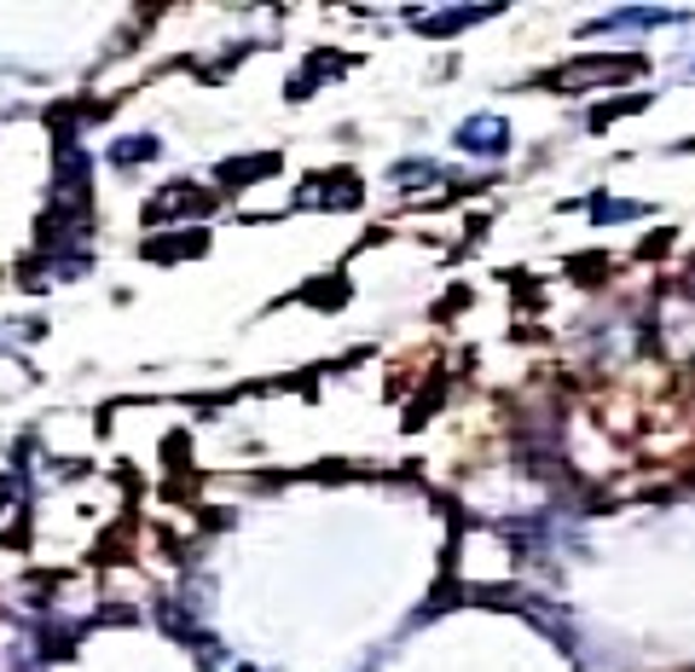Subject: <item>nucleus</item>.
<instances>
[{
    "label": "nucleus",
    "instance_id": "nucleus-1",
    "mask_svg": "<svg viewBox=\"0 0 695 672\" xmlns=\"http://www.w3.org/2000/svg\"><path fill=\"white\" fill-rule=\"evenodd\" d=\"M458 146L464 151H504L510 139H504V122H493V116H476V122H464V134H458Z\"/></svg>",
    "mask_w": 695,
    "mask_h": 672
},
{
    "label": "nucleus",
    "instance_id": "nucleus-2",
    "mask_svg": "<svg viewBox=\"0 0 695 672\" xmlns=\"http://www.w3.org/2000/svg\"><path fill=\"white\" fill-rule=\"evenodd\" d=\"M139 157H157V139H122V146H111V162H139Z\"/></svg>",
    "mask_w": 695,
    "mask_h": 672
}]
</instances>
